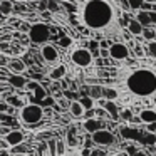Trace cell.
Returning <instances> with one entry per match:
<instances>
[{"label": "cell", "instance_id": "47", "mask_svg": "<svg viewBox=\"0 0 156 156\" xmlns=\"http://www.w3.org/2000/svg\"><path fill=\"white\" fill-rule=\"evenodd\" d=\"M10 2H12V0H10Z\"/></svg>", "mask_w": 156, "mask_h": 156}, {"label": "cell", "instance_id": "2", "mask_svg": "<svg viewBox=\"0 0 156 156\" xmlns=\"http://www.w3.org/2000/svg\"><path fill=\"white\" fill-rule=\"evenodd\" d=\"M126 91L136 98H151L156 96V69L153 67H136L126 74L124 81Z\"/></svg>", "mask_w": 156, "mask_h": 156}, {"label": "cell", "instance_id": "35", "mask_svg": "<svg viewBox=\"0 0 156 156\" xmlns=\"http://www.w3.org/2000/svg\"><path fill=\"white\" fill-rule=\"evenodd\" d=\"M10 131H12V128H10V126H7V124H0V134H2V136L9 134ZM2 136H0V138H2Z\"/></svg>", "mask_w": 156, "mask_h": 156}, {"label": "cell", "instance_id": "4", "mask_svg": "<svg viewBox=\"0 0 156 156\" xmlns=\"http://www.w3.org/2000/svg\"><path fill=\"white\" fill-rule=\"evenodd\" d=\"M27 156H81V148L76 149H67L62 154L55 153V138H49L47 141H42L35 146L34 149H30L29 153H25Z\"/></svg>", "mask_w": 156, "mask_h": 156}, {"label": "cell", "instance_id": "24", "mask_svg": "<svg viewBox=\"0 0 156 156\" xmlns=\"http://www.w3.org/2000/svg\"><path fill=\"white\" fill-rule=\"evenodd\" d=\"M10 14H14V5H12V2L10 0H0V15L7 17Z\"/></svg>", "mask_w": 156, "mask_h": 156}, {"label": "cell", "instance_id": "17", "mask_svg": "<svg viewBox=\"0 0 156 156\" xmlns=\"http://www.w3.org/2000/svg\"><path fill=\"white\" fill-rule=\"evenodd\" d=\"M66 74H67V67H66V64H61V62H59L57 66H54V67L51 69V71H49V79H51V81H61V79H64L66 77Z\"/></svg>", "mask_w": 156, "mask_h": 156}, {"label": "cell", "instance_id": "45", "mask_svg": "<svg viewBox=\"0 0 156 156\" xmlns=\"http://www.w3.org/2000/svg\"><path fill=\"white\" fill-rule=\"evenodd\" d=\"M12 156H27L25 153H12Z\"/></svg>", "mask_w": 156, "mask_h": 156}, {"label": "cell", "instance_id": "49", "mask_svg": "<svg viewBox=\"0 0 156 156\" xmlns=\"http://www.w3.org/2000/svg\"><path fill=\"white\" fill-rule=\"evenodd\" d=\"M154 146H156V144H154Z\"/></svg>", "mask_w": 156, "mask_h": 156}, {"label": "cell", "instance_id": "38", "mask_svg": "<svg viewBox=\"0 0 156 156\" xmlns=\"http://www.w3.org/2000/svg\"><path fill=\"white\" fill-rule=\"evenodd\" d=\"M146 133H149V134H156V122H153V124H146Z\"/></svg>", "mask_w": 156, "mask_h": 156}, {"label": "cell", "instance_id": "34", "mask_svg": "<svg viewBox=\"0 0 156 156\" xmlns=\"http://www.w3.org/2000/svg\"><path fill=\"white\" fill-rule=\"evenodd\" d=\"M119 7H121L122 10L126 12V14H129V12H131V7H129L128 0H119Z\"/></svg>", "mask_w": 156, "mask_h": 156}, {"label": "cell", "instance_id": "33", "mask_svg": "<svg viewBox=\"0 0 156 156\" xmlns=\"http://www.w3.org/2000/svg\"><path fill=\"white\" fill-rule=\"evenodd\" d=\"M89 156H108V151H102L98 148H91V154Z\"/></svg>", "mask_w": 156, "mask_h": 156}, {"label": "cell", "instance_id": "19", "mask_svg": "<svg viewBox=\"0 0 156 156\" xmlns=\"http://www.w3.org/2000/svg\"><path fill=\"white\" fill-rule=\"evenodd\" d=\"M67 111H69V114H71L74 119H81L82 116H84V112H86V111H84V108L81 106V102H79L77 99H74V101L69 102Z\"/></svg>", "mask_w": 156, "mask_h": 156}, {"label": "cell", "instance_id": "22", "mask_svg": "<svg viewBox=\"0 0 156 156\" xmlns=\"http://www.w3.org/2000/svg\"><path fill=\"white\" fill-rule=\"evenodd\" d=\"M101 98L106 101H116L119 98V92L114 87H101Z\"/></svg>", "mask_w": 156, "mask_h": 156}, {"label": "cell", "instance_id": "36", "mask_svg": "<svg viewBox=\"0 0 156 156\" xmlns=\"http://www.w3.org/2000/svg\"><path fill=\"white\" fill-rule=\"evenodd\" d=\"M148 52L156 57V41H153V42H149V44H148Z\"/></svg>", "mask_w": 156, "mask_h": 156}, {"label": "cell", "instance_id": "29", "mask_svg": "<svg viewBox=\"0 0 156 156\" xmlns=\"http://www.w3.org/2000/svg\"><path fill=\"white\" fill-rule=\"evenodd\" d=\"M134 55H136V59H144V55H146L144 47H143V45H139V44H136L134 45Z\"/></svg>", "mask_w": 156, "mask_h": 156}, {"label": "cell", "instance_id": "28", "mask_svg": "<svg viewBox=\"0 0 156 156\" xmlns=\"http://www.w3.org/2000/svg\"><path fill=\"white\" fill-rule=\"evenodd\" d=\"M131 119H133V111L131 109H121V111H119V121L129 122Z\"/></svg>", "mask_w": 156, "mask_h": 156}, {"label": "cell", "instance_id": "12", "mask_svg": "<svg viewBox=\"0 0 156 156\" xmlns=\"http://www.w3.org/2000/svg\"><path fill=\"white\" fill-rule=\"evenodd\" d=\"M4 141H5V144H7V148H17V146L24 144L25 134L20 129H12L9 134L4 136Z\"/></svg>", "mask_w": 156, "mask_h": 156}, {"label": "cell", "instance_id": "39", "mask_svg": "<svg viewBox=\"0 0 156 156\" xmlns=\"http://www.w3.org/2000/svg\"><path fill=\"white\" fill-rule=\"evenodd\" d=\"M54 101H55L54 98H51V96H47V98H45L44 101H42V106H52V104H54Z\"/></svg>", "mask_w": 156, "mask_h": 156}, {"label": "cell", "instance_id": "1", "mask_svg": "<svg viewBox=\"0 0 156 156\" xmlns=\"http://www.w3.org/2000/svg\"><path fill=\"white\" fill-rule=\"evenodd\" d=\"M81 22L92 32H104L118 22V10L109 0H84L79 9Z\"/></svg>", "mask_w": 156, "mask_h": 156}, {"label": "cell", "instance_id": "26", "mask_svg": "<svg viewBox=\"0 0 156 156\" xmlns=\"http://www.w3.org/2000/svg\"><path fill=\"white\" fill-rule=\"evenodd\" d=\"M77 101L81 102V106L84 108V111H91V109H94L96 101H94V99H91L89 96H82V98L77 99Z\"/></svg>", "mask_w": 156, "mask_h": 156}, {"label": "cell", "instance_id": "9", "mask_svg": "<svg viewBox=\"0 0 156 156\" xmlns=\"http://www.w3.org/2000/svg\"><path fill=\"white\" fill-rule=\"evenodd\" d=\"M91 139L96 146H101V148H108V146L114 144L116 138L109 129H99L94 134H91Z\"/></svg>", "mask_w": 156, "mask_h": 156}, {"label": "cell", "instance_id": "5", "mask_svg": "<svg viewBox=\"0 0 156 156\" xmlns=\"http://www.w3.org/2000/svg\"><path fill=\"white\" fill-rule=\"evenodd\" d=\"M44 116H45L44 108L39 106V104H34V102H27L24 108L19 109V119H20V122L27 124L29 128H30L32 124L41 122L42 119H44Z\"/></svg>", "mask_w": 156, "mask_h": 156}, {"label": "cell", "instance_id": "16", "mask_svg": "<svg viewBox=\"0 0 156 156\" xmlns=\"http://www.w3.org/2000/svg\"><path fill=\"white\" fill-rule=\"evenodd\" d=\"M138 119H139V122H143V124H153V122H156V109L154 108L141 109Z\"/></svg>", "mask_w": 156, "mask_h": 156}, {"label": "cell", "instance_id": "13", "mask_svg": "<svg viewBox=\"0 0 156 156\" xmlns=\"http://www.w3.org/2000/svg\"><path fill=\"white\" fill-rule=\"evenodd\" d=\"M81 128L84 129L86 133H89V134H94L96 131H99V129H104V121H101V119H84L81 124Z\"/></svg>", "mask_w": 156, "mask_h": 156}, {"label": "cell", "instance_id": "23", "mask_svg": "<svg viewBox=\"0 0 156 156\" xmlns=\"http://www.w3.org/2000/svg\"><path fill=\"white\" fill-rule=\"evenodd\" d=\"M5 101H7V104L10 106V108H19V109L27 104V102H25V98H20V96H9Z\"/></svg>", "mask_w": 156, "mask_h": 156}, {"label": "cell", "instance_id": "31", "mask_svg": "<svg viewBox=\"0 0 156 156\" xmlns=\"http://www.w3.org/2000/svg\"><path fill=\"white\" fill-rule=\"evenodd\" d=\"M94 118H96V119H101V121H102V119L108 118V114H106V111H104L102 108H98V109L94 108Z\"/></svg>", "mask_w": 156, "mask_h": 156}, {"label": "cell", "instance_id": "43", "mask_svg": "<svg viewBox=\"0 0 156 156\" xmlns=\"http://www.w3.org/2000/svg\"><path fill=\"white\" fill-rule=\"evenodd\" d=\"M0 156H12V153L9 149H0Z\"/></svg>", "mask_w": 156, "mask_h": 156}, {"label": "cell", "instance_id": "8", "mask_svg": "<svg viewBox=\"0 0 156 156\" xmlns=\"http://www.w3.org/2000/svg\"><path fill=\"white\" fill-rule=\"evenodd\" d=\"M131 55L129 45L126 42H112L109 45V57H112L114 61H126Z\"/></svg>", "mask_w": 156, "mask_h": 156}, {"label": "cell", "instance_id": "11", "mask_svg": "<svg viewBox=\"0 0 156 156\" xmlns=\"http://www.w3.org/2000/svg\"><path fill=\"white\" fill-rule=\"evenodd\" d=\"M25 87L29 89V91H32L34 94L32 96H29L30 98V101H35L34 104H39V106H42V101H44L47 96H45V91H44V87H42L39 82H35V81H27V84H25Z\"/></svg>", "mask_w": 156, "mask_h": 156}, {"label": "cell", "instance_id": "20", "mask_svg": "<svg viewBox=\"0 0 156 156\" xmlns=\"http://www.w3.org/2000/svg\"><path fill=\"white\" fill-rule=\"evenodd\" d=\"M25 84H27V79L24 76H17V74H10V77L7 81V86L14 89H22L25 87Z\"/></svg>", "mask_w": 156, "mask_h": 156}, {"label": "cell", "instance_id": "6", "mask_svg": "<svg viewBox=\"0 0 156 156\" xmlns=\"http://www.w3.org/2000/svg\"><path fill=\"white\" fill-rule=\"evenodd\" d=\"M27 37L32 44H45L51 37V27L44 22H35L29 27Z\"/></svg>", "mask_w": 156, "mask_h": 156}, {"label": "cell", "instance_id": "44", "mask_svg": "<svg viewBox=\"0 0 156 156\" xmlns=\"http://www.w3.org/2000/svg\"><path fill=\"white\" fill-rule=\"evenodd\" d=\"M114 156H129V153H126V151H118Z\"/></svg>", "mask_w": 156, "mask_h": 156}, {"label": "cell", "instance_id": "15", "mask_svg": "<svg viewBox=\"0 0 156 156\" xmlns=\"http://www.w3.org/2000/svg\"><path fill=\"white\" fill-rule=\"evenodd\" d=\"M7 69L10 74L22 76V72H25V69H27V66H25V62L22 59H10L7 62Z\"/></svg>", "mask_w": 156, "mask_h": 156}, {"label": "cell", "instance_id": "48", "mask_svg": "<svg viewBox=\"0 0 156 156\" xmlns=\"http://www.w3.org/2000/svg\"><path fill=\"white\" fill-rule=\"evenodd\" d=\"M154 109H156V108H154Z\"/></svg>", "mask_w": 156, "mask_h": 156}, {"label": "cell", "instance_id": "3", "mask_svg": "<svg viewBox=\"0 0 156 156\" xmlns=\"http://www.w3.org/2000/svg\"><path fill=\"white\" fill-rule=\"evenodd\" d=\"M10 35L0 34V92L4 87H9L7 81L10 77V72L7 69V62L10 61Z\"/></svg>", "mask_w": 156, "mask_h": 156}, {"label": "cell", "instance_id": "42", "mask_svg": "<svg viewBox=\"0 0 156 156\" xmlns=\"http://www.w3.org/2000/svg\"><path fill=\"white\" fill-rule=\"evenodd\" d=\"M133 156H148V154H146L144 151H141V149H136V151L133 153Z\"/></svg>", "mask_w": 156, "mask_h": 156}, {"label": "cell", "instance_id": "37", "mask_svg": "<svg viewBox=\"0 0 156 156\" xmlns=\"http://www.w3.org/2000/svg\"><path fill=\"white\" fill-rule=\"evenodd\" d=\"M55 101H57L59 106H61V108H64V109H67L69 108V102H71V101H67L66 98H59V99H55Z\"/></svg>", "mask_w": 156, "mask_h": 156}, {"label": "cell", "instance_id": "7", "mask_svg": "<svg viewBox=\"0 0 156 156\" xmlns=\"http://www.w3.org/2000/svg\"><path fill=\"white\" fill-rule=\"evenodd\" d=\"M69 59H71L72 64H76L77 67H89L94 61L92 54L87 51L86 47H74L69 52Z\"/></svg>", "mask_w": 156, "mask_h": 156}, {"label": "cell", "instance_id": "30", "mask_svg": "<svg viewBox=\"0 0 156 156\" xmlns=\"http://www.w3.org/2000/svg\"><path fill=\"white\" fill-rule=\"evenodd\" d=\"M143 2H144V0H128V4H129V7H131V10H134V12L141 9Z\"/></svg>", "mask_w": 156, "mask_h": 156}, {"label": "cell", "instance_id": "10", "mask_svg": "<svg viewBox=\"0 0 156 156\" xmlns=\"http://www.w3.org/2000/svg\"><path fill=\"white\" fill-rule=\"evenodd\" d=\"M41 57L44 59L47 64H59V59H61V54H59L57 47L54 44H44L41 47Z\"/></svg>", "mask_w": 156, "mask_h": 156}, {"label": "cell", "instance_id": "25", "mask_svg": "<svg viewBox=\"0 0 156 156\" xmlns=\"http://www.w3.org/2000/svg\"><path fill=\"white\" fill-rule=\"evenodd\" d=\"M133 19H136V20H138L139 24H141V27H143V29H146L149 24H151V22H149V19H148V12L136 10V12H134V17H133Z\"/></svg>", "mask_w": 156, "mask_h": 156}, {"label": "cell", "instance_id": "41", "mask_svg": "<svg viewBox=\"0 0 156 156\" xmlns=\"http://www.w3.org/2000/svg\"><path fill=\"white\" fill-rule=\"evenodd\" d=\"M109 45H111V44H109L108 41H101V42H98V47H99V49H109Z\"/></svg>", "mask_w": 156, "mask_h": 156}, {"label": "cell", "instance_id": "21", "mask_svg": "<svg viewBox=\"0 0 156 156\" xmlns=\"http://www.w3.org/2000/svg\"><path fill=\"white\" fill-rule=\"evenodd\" d=\"M126 30L129 32V35H131V37H138V35H141L143 27H141V24H139L136 19H131V20H129V24H128V27H126Z\"/></svg>", "mask_w": 156, "mask_h": 156}, {"label": "cell", "instance_id": "27", "mask_svg": "<svg viewBox=\"0 0 156 156\" xmlns=\"http://www.w3.org/2000/svg\"><path fill=\"white\" fill-rule=\"evenodd\" d=\"M141 37H143V39H144V41L149 44V42L156 41V30H153V29H143Z\"/></svg>", "mask_w": 156, "mask_h": 156}, {"label": "cell", "instance_id": "40", "mask_svg": "<svg viewBox=\"0 0 156 156\" xmlns=\"http://www.w3.org/2000/svg\"><path fill=\"white\" fill-rule=\"evenodd\" d=\"M148 19H149V22L151 24H156V12H148Z\"/></svg>", "mask_w": 156, "mask_h": 156}, {"label": "cell", "instance_id": "46", "mask_svg": "<svg viewBox=\"0 0 156 156\" xmlns=\"http://www.w3.org/2000/svg\"><path fill=\"white\" fill-rule=\"evenodd\" d=\"M15 2H19V4H22V2H27V0H15Z\"/></svg>", "mask_w": 156, "mask_h": 156}, {"label": "cell", "instance_id": "32", "mask_svg": "<svg viewBox=\"0 0 156 156\" xmlns=\"http://www.w3.org/2000/svg\"><path fill=\"white\" fill-rule=\"evenodd\" d=\"M71 44H72V39L71 37H62L61 41H59V45H61V47H64V49H67Z\"/></svg>", "mask_w": 156, "mask_h": 156}, {"label": "cell", "instance_id": "18", "mask_svg": "<svg viewBox=\"0 0 156 156\" xmlns=\"http://www.w3.org/2000/svg\"><path fill=\"white\" fill-rule=\"evenodd\" d=\"M102 109L106 111L108 118H111L112 121H119V108H118V102L116 101H104Z\"/></svg>", "mask_w": 156, "mask_h": 156}, {"label": "cell", "instance_id": "14", "mask_svg": "<svg viewBox=\"0 0 156 156\" xmlns=\"http://www.w3.org/2000/svg\"><path fill=\"white\" fill-rule=\"evenodd\" d=\"M76 131H77V128H76V126H71V128L67 129V133H66L64 143H66V146H67V149L79 148V138H77V134H76Z\"/></svg>", "mask_w": 156, "mask_h": 156}]
</instances>
